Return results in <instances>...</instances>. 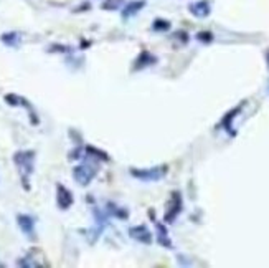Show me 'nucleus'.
Here are the masks:
<instances>
[{
    "label": "nucleus",
    "instance_id": "nucleus-1",
    "mask_svg": "<svg viewBox=\"0 0 269 268\" xmlns=\"http://www.w3.org/2000/svg\"><path fill=\"white\" fill-rule=\"evenodd\" d=\"M33 159H35V152L33 151H27V152H17L14 156L15 164L19 166L22 177H24V182H27L28 175L33 172Z\"/></svg>",
    "mask_w": 269,
    "mask_h": 268
},
{
    "label": "nucleus",
    "instance_id": "nucleus-5",
    "mask_svg": "<svg viewBox=\"0 0 269 268\" xmlns=\"http://www.w3.org/2000/svg\"><path fill=\"white\" fill-rule=\"evenodd\" d=\"M17 224H19L22 232H24L28 238H32V240L35 238V220H33V217H30V215H27V214H20L19 217H17Z\"/></svg>",
    "mask_w": 269,
    "mask_h": 268
},
{
    "label": "nucleus",
    "instance_id": "nucleus-4",
    "mask_svg": "<svg viewBox=\"0 0 269 268\" xmlns=\"http://www.w3.org/2000/svg\"><path fill=\"white\" fill-rule=\"evenodd\" d=\"M165 172H167V167L162 166V167H154V169H147V170H137L132 169V175L137 179H142V181H159L162 179Z\"/></svg>",
    "mask_w": 269,
    "mask_h": 268
},
{
    "label": "nucleus",
    "instance_id": "nucleus-12",
    "mask_svg": "<svg viewBox=\"0 0 269 268\" xmlns=\"http://www.w3.org/2000/svg\"><path fill=\"white\" fill-rule=\"evenodd\" d=\"M156 63V56H152L151 53H147V51H142V55L139 56V63H137V68H144L147 65H152Z\"/></svg>",
    "mask_w": 269,
    "mask_h": 268
},
{
    "label": "nucleus",
    "instance_id": "nucleus-2",
    "mask_svg": "<svg viewBox=\"0 0 269 268\" xmlns=\"http://www.w3.org/2000/svg\"><path fill=\"white\" fill-rule=\"evenodd\" d=\"M98 169L94 166H86V164H81V166H76L73 169V177L78 182L79 186H88L91 181L94 179Z\"/></svg>",
    "mask_w": 269,
    "mask_h": 268
},
{
    "label": "nucleus",
    "instance_id": "nucleus-8",
    "mask_svg": "<svg viewBox=\"0 0 269 268\" xmlns=\"http://www.w3.org/2000/svg\"><path fill=\"white\" fill-rule=\"evenodd\" d=\"M190 12L195 15V17H200V19H203V17H207L210 14V5L208 2H195L190 5Z\"/></svg>",
    "mask_w": 269,
    "mask_h": 268
},
{
    "label": "nucleus",
    "instance_id": "nucleus-13",
    "mask_svg": "<svg viewBox=\"0 0 269 268\" xmlns=\"http://www.w3.org/2000/svg\"><path fill=\"white\" fill-rule=\"evenodd\" d=\"M2 42L5 45H10V47H17L20 42V35L19 33H5V35H2Z\"/></svg>",
    "mask_w": 269,
    "mask_h": 268
},
{
    "label": "nucleus",
    "instance_id": "nucleus-18",
    "mask_svg": "<svg viewBox=\"0 0 269 268\" xmlns=\"http://www.w3.org/2000/svg\"><path fill=\"white\" fill-rule=\"evenodd\" d=\"M267 93H269V83H267Z\"/></svg>",
    "mask_w": 269,
    "mask_h": 268
},
{
    "label": "nucleus",
    "instance_id": "nucleus-11",
    "mask_svg": "<svg viewBox=\"0 0 269 268\" xmlns=\"http://www.w3.org/2000/svg\"><path fill=\"white\" fill-rule=\"evenodd\" d=\"M5 101L9 103V105H12V106H25L30 110V105L27 103L25 98H22V96H17V95H7L5 96Z\"/></svg>",
    "mask_w": 269,
    "mask_h": 268
},
{
    "label": "nucleus",
    "instance_id": "nucleus-6",
    "mask_svg": "<svg viewBox=\"0 0 269 268\" xmlns=\"http://www.w3.org/2000/svg\"><path fill=\"white\" fill-rule=\"evenodd\" d=\"M56 191H58V194H56V202H58V205H60V209H63V210H66V209H70L71 205H73V194L66 189L65 186H58L56 187Z\"/></svg>",
    "mask_w": 269,
    "mask_h": 268
},
{
    "label": "nucleus",
    "instance_id": "nucleus-7",
    "mask_svg": "<svg viewBox=\"0 0 269 268\" xmlns=\"http://www.w3.org/2000/svg\"><path fill=\"white\" fill-rule=\"evenodd\" d=\"M129 235L132 237L134 240L141 242V243H151L152 242V233L147 230L146 225L130 227V229H129Z\"/></svg>",
    "mask_w": 269,
    "mask_h": 268
},
{
    "label": "nucleus",
    "instance_id": "nucleus-14",
    "mask_svg": "<svg viewBox=\"0 0 269 268\" xmlns=\"http://www.w3.org/2000/svg\"><path fill=\"white\" fill-rule=\"evenodd\" d=\"M152 28H154V30H169L170 24L167 20H156V22H154Z\"/></svg>",
    "mask_w": 269,
    "mask_h": 268
},
{
    "label": "nucleus",
    "instance_id": "nucleus-9",
    "mask_svg": "<svg viewBox=\"0 0 269 268\" xmlns=\"http://www.w3.org/2000/svg\"><path fill=\"white\" fill-rule=\"evenodd\" d=\"M144 7V2L142 0H134V2H129L127 5H125V9L122 10V17L124 19H127V17H132L136 15L139 10Z\"/></svg>",
    "mask_w": 269,
    "mask_h": 268
},
{
    "label": "nucleus",
    "instance_id": "nucleus-3",
    "mask_svg": "<svg viewBox=\"0 0 269 268\" xmlns=\"http://www.w3.org/2000/svg\"><path fill=\"white\" fill-rule=\"evenodd\" d=\"M182 204H184V202H182L180 192H172L167 212H165V217H164V220L167 222V224H172V222L177 219V215L182 212Z\"/></svg>",
    "mask_w": 269,
    "mask_h": 268
},
{
    "label": "nucleus",
    "instance_id": "nucleus-17",
    "mask_svg": "<svg viewBox=\"0 0 269 268\" xmlns=\"http://www.w3.org/2000/svg\"><path fill=\"white\" fill-rule=\"evenodd\" d=\"M198 40H205V42H210V40L211 38H213V37H211V33H198V37H197Z\"/></svg>",
    "mask_w": 269,
    "mask_h": 268
},
{
    "label": "nucleus",
    "instance_id": "nucleus-15",
    "mask_svg": "<svg viewBox=\"0 0 269 268\" xmlns=\"http://www.w3.org/2000/svg\"><path fill=\"white\" fill-rule=\"evenodd\" d=\"M86 151L93 152V156H96V157H102V159H104V161H107V159H109V157H107V156H106V154H104V152H102V151H98V149H94V147H91V146H88V147H86Z\"/></svg>",
    "mask_w": 269,
    "mask_h": 268
},
{
    "label": "nucleus",
    "instance_id": "nucleus-10",
    "mask_svg": "<svg viewBox=\"0 0 269 268\" xmlns=\"http://www.w3.org/2000/svg\"><path fill=\"white\" fill-rule=\"evenodd\" d=\"M157 240L160 245H164V247H167V248H172V242H170V238L167 235V230H165V227L162 224H157Z\"/></svg>",
    "mask_w": 269,
    "mask_h": 268
},
{
    "label": "nucleus",
    "instance_id": "nucleus-16",
    "mask_svg": "<svg viewBox=\"0 0 269 268\" xmlns=\"http://www.w3.org/2000/svg\"><path fill=\"white\" fill-rule=\"evenodd\" d=\"M119 2H121V0H107V2L104 4V9H107V10L117 9V5H119Z\"/></svg>",
    "mask_w": 269,
    "mask_h": 268
}]
</instances>
